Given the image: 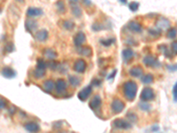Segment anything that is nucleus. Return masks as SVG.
<instances>
[{"instance_id":"obj_1","label":"nucleus","mask_w":177,"mask_h":133,"mask_svg":"<svg viewBox=\"0 0 177 133\" xmlns=\"http://www.w3.org/2000/svg\"><path fill=\"white\" fill-rule=\"evenodd\" d=\"M122 91L125 98L129 101L135 100L137 93V84L134 81H127L122 85Z\"/></svg>"},{"instance_id":"obj_2","label":"nucleus","mask_w":177,"mask_h":133,"mask_svg":"<svg viewBox=\"0 0 177 133\" xmlns=\"http://www.w3.org/2000/svg\"><path fill=\"white\" fill-rule=\"evenodd\" d=\"M46 73V63L43 59H38L37 64V67L33 72L34 77L37 79H40L42 77H44Z\"/></svg>"},{"instance_id":"obj_3","label":"nucleus","mask_w":177,"mask_h":133,"mask_svg":"<svg viewBox=\"0 0 177 133\" xmlns=\"http://www.w3.org/2000/svg\"><path fill=\"white\" fill-rule=\"evenodd\" d=\"M140 98L143 101H150V100H153L155 99V92H154V91L151 88L146 87V88H144L142 91V92L140 94Z\"/></svg>"},{"instance_id":"obj_4","label":"nucleus","mask_w":177,"mask_h":133,"mask_svg":"<svg viewBox=\"0 0 177 133\" xmlns=\"http://www.w3.org/2000/svg\"><path fill=\"white\" fill-rule=\"evenodd\" d=\"M111 108L114 114H120L125 108V103L120 99H114L111 104Z\"/></svg>"},{"instance_id":"obj_5","label":"nucleus","mask_w":177,"mask_h":133,"mask_svg":"<svg viewBox=\"0 0 177 133\" xmlns=\"http://www.w3.org/2000/svg\"><path fill=\"white\" fill-rule=\"evenodd\" d=\"M112 125L116 129H120V130H129L132 126L129 122H128L127 120H124V119H121V118L115 119L112 122Z\"/></svg>"},{"instance_id":"obj_6","label":"nucleus","mask_w":177,"mask_h":133,"mask_svg":"<svg viewBox=\"0 0 177 133\" xmlns=\"http://www.w3.org/2000/svg\"><path fill=\"white\" fill-rule=\"evenodd\" d=\"M91 92H92V86H86V87H84L81 92H79V93H78V99L80 100H82V101H85L90 96Z\"/></svg>"},{"instance_id":"obj_7","label":"nucleus","mask_w":177,"mask_h":133,"mask_svg":"<svg viewBox=\"0 0 177 133\" xmlns=\"http://www.w3.org/2000/svg\"><path fill=\"white\" fill-rule=\"evenodd\" d=\"M144 65H146L147 66H150V67H157V66H160V63L158 60V59L153 56H150V55H148V56H145L143 59Z\"/></svg>"},{"instance_id":"obj_8","label":"nucleus","mask_w":177,"mask_h":133,"mask_svg":"<svg viewBox=\"0 0 177 133\" xmlns=\"http://www.w3.org/2000/svg\"><path fill=\"white\" fill-rule=\"evenodd\" d=\"M87 68V63L83 59H78L74 64V70L77 73H84Z\"/></svg>"},{"instance_id":"obj_9","label":"nucleus","mask_w":177,"mask_h":133,"mask_svg":"<svg viewBox=\"0 0 177 133\" xmlns=\"http://www.w3.org/2000/svg\"><path fill=\"white\" fill-rule=\"evenodd\" d=\"M101 104H102V99H101V98H100V96L99 95H95L90 99V103H89V106H90V107L94 110V111H96V110H97L100 106H101Z\"/></svg>"},{"instance_id":"obj_10","label":"nucleus","mask_w":177,"mask_h":133,"mask_svg":"<svg viewBox=\"0 0 177 133\" xmlns=\"http://www.w3.org/2000/svg\"><path fill=\"white\" fill-rule=\"evenodd\" d=\"M86 42V36L83 32H78L74 38V44L75 46L80 47Z\"/></svg>"},{"instance_id":"obj_11","label":"nucleus","mask_w":177,"mask_h":133,"mask_svg":"<svg viewBox=\"0 0 177 133\" xmlns=\"http://www.w3.org/2000/svg\"><path fill=\"white\" fill-rule=\"evenodd\" d=\"M25 28L28 32H34L37 28V21L34 19H28L25 21Z\"/></svg>"},{"instance_id":"obj_12","label":"nucleus","mask_w":177,"mask_h":133,"mask_svg":"<svg viewBox=\"0 0 177 133\" xmlns=\"http://www.w3.org/2000/svg\"><path fill=\"white\" fill-rule=\"evenodd\" d=\"M49 37V33L46 29H41L37 31L35 35V39L38 42H44L46 41L47 38Z\"/></svg>"},{"instance_id":"obj_13","label":"nucleus","mask_w":177,"mask_h":133,"mask_svg":"<svg viewBox=\"0 0 177 133\" xmlns=\"http://www.w3.org/2000/svg\"><path fill=\"white\" fill-rule=\"evenodd\" d=\"M55 89L58 93H63L66 90V82L64 79H58L55 84Z\"/></svg>"},{"instance_id":"obj_14","label":"nucleus","mask_w":177,"mask_h":133,"mask_svg":"<svg viewBox=\"0 0 177 133\" xmlns=\"http://www.w3.org/2000/svg\"><path fill=\"white\" fill-rule=\"evenodd\" d=\"M2 76L5 78H14L16 76V72L10 66H5L3 69H2Z\"/></svg>"},{"instance_id":"obj_15","label":"nucleus","mask_w":177,"mask_h":133,"mask_svg":"<svg viewBox=\"0 0 177 133\" xmlns=\"http://www.w3.org/2000/svg\"><path fill=\"white\" fill-rule=\"evenodd\" d=\"M133 57H134V52L131 49L127 48V49L122 51V58H123V60L125 63L130 62V60H132Z\"/></svg>"},{"instance_id":"obj_16","label":"nucleus","mask_w":177,"mask_h":133,"mask_svg":"<svg viewBox=\"0 0 177 133\" xmlns=\"http://www.w3.org/2000/svg\"><path fill=\"white\" fill-rule=\"evenodd\" d=\"M128 28L133 33H141L142 30H143V28H142L141 24L138 23V22H136V21H134V20H132V21H130L129 23Z\"/></svg>"},{"instance_id":"obj_17","label":"nucleus","mask_w":177,"mask_h":133,"mask_svg":"<svg viewBox=\"0 0 177 133\" xmlns=\"http://www.w3.org/2000/svg\"><path fill=\"white\" fill-rule=\"evenodd\" d=\"M54 88H55V83L51 79H48L43 84V89L48 93H51L54 90Z\"/></svg>"},{"instance_id":"obj_18","label":"nucleus","mask_w":177,"mask_h":133,"mask_svg":"<svg viewBox=\"0 0 177 133\" xmlns=\"http://www.w3.org/2000/svg\"><path fill=\"white\" fill-rule=\"evenodd\" d=\"M44 13H43V10L37 8V7H29L27 10V15L28 17H37V16H40L42 15Z\"/></svg>"},{"instance_id":"obj_19","label":"nucleus","mask_w":177,"mask_h":133,"mask_svg":"<svg viewBox=\"0 0 177 133\" xmlns=\"http://www.w3.org/2000/svg\"><path fill=\"white\" fill-rule=\"evenodd\" d=\"M156 25H157V27H158V29H169L170 28V21L168 19H166V18L161 17V18L158 19L157 22H156Z\"/></svg>"},{"instance_id":"obj_20","label":"nucleus","mask_w":177,"mask_h":133,"mask_svg":"<svg viewBox=\"0 0 177 133\" xmlns=\"http://www.w3.org/2000/svg\"><path fill=\"white\" fill-rule=\"evenodd\" d=\"M24 128H25L26 131H28L29 132H37L40 131L39 125L35 122H29L28 124H26Z\"/></svg>"},{"instance_id":"obj_21","label":"nucleus","mask_w":177,"mask_h":133,"mask_svg":"<svg viewBox=\"0 0 177 133\" xmlns=\"http://www.w3.org/2000/svg\"><path fill=\"white\" fill-rule=\"evenodd\" d=\"M143 70L142 66H134L129 70V75L133 77H140L141 76H143Z\"/></svg>"},{"instance_id":"obj_22","label":"nucleus","mask_w":177,"mask_h":133,"mask_svg":"<svg viewBox=\"0 0 177 133\" xmlns=\"http://www.w3.org/2000/svg\"><path fill=\"white\" fill-rule=\"evenodd\" d=\"M44 55L50 59H54L55 58H57L58 54L55 52V50L51 49V48H47L44 50Z\"/></svg>"},{"instance_id":"obj_23","label":"nucleus","mask_w":177,"mask_h":133,"mask_svg":"<svg viewBox=\"0 0 177 133\" xmlns=\"http://www.w3.org/2000/svg\"><path fill=\"white\" fill-rule=\"evenodd\" d=\"M69 83L73 87H77L81 84L82 78L77 76H69Z\"/></svg>"},{"instance_id":"obj_24","label":"nucleus","mask_w":177,"mask_h":133,"mask_svg":"<svg viewBox=\"0 0 177 133\" xmlns=\"http://www.w3.org/2000/svg\"><path fill=\"white\" fill-rule=\"evenodd\" d=\"M71 10H72V13L75 15V17H77V18L81 17L82 10L77 4H71Z\"/></svg>"},{"instance_id":"obj_25","label":"nucleus","mask_w":177,"mask_h":133,"mask_svg":"<svg viewBox=\"0 0 177 133\" xmlns=\"http://www.w3.org/2000/svg\"><path fill=\"white\" fill-rule=\"evenodd\" d=\"M55 5H56V9L58 13H65V5L63 0H58Z\"/></svg>"},{"instance_id":"obj_26","label":"nucleus","mask_w":177,"mask_h":133,"mask_svg":"<svg viewBox=\"0 0 177 133\" xmlns=\"http://www.w3.org/2000/svg\"><path fill=\"white\" fill-rule=\"evenodd\" d=\"M92 52H92V49L90 47V46H83V47L80 48V50H79V53H81L83 56H87V57L91 56L92 55Z\"/></svg>"},{"instance_id":"obj_27","label":"nucleus","mask_w":177,"mask_h":133,"mask_svg":"<svg viewBox=\"0 0 177 133\" xmlns=\"http://www.w3.org/2000/svg\"><path fill=\"white\" fill-rule=\"evenodd\" d=\"M158 49H159V50H161V51L163 52V53H164V55H165L166 57L171 59V58H173V56H174V53H173V52H171L168 50V46H167V45H158Z\"/></svg>"},{"instance_id":"obj_28","label":"nucleus","mask_w":177,"mask_h":133,"mask_svg":"<svg viewBox=\"0 0 177 133\" xmlns=\"http://www.w3.org/2000/svg\"><path fill=\"white\" fill-rule=\"evenodd\" d=\"M63 28L66 30H72V29L75 28V24L74 21L70 20H65L62 24Z\"/></svg>"},{"instance_id":"obj_29","label":"nucleus","mask_w":177,"mask_h":133,"mask_svg":"<svg viewBox=\"0 0 177 133\" xmlns=\"http://www.w3.org/2000/svg\"><path fill=\"white\" fill-rule=\"evenodd\" d=\"M154 78H153V76L150 75V74H147L145 76H143L142 77V83L144 84H150L153 82Z\"/></svg>"},{"instance_id":"obj_30","label":"nucleus","mask_w":177,"mask_h":133,"mask_svg":"<svg viewBox=\"0 0 177 133\" xmlns=\"http://www.w3.org/2000/svg\"><path fill=\"white\" fill-rule=\"evenodd\" d=\"M177 36V29L175 28H170L168 30L167 37L170 39H175Z\"/></svg>"},{"instance_id":"obj_31","label":"nucleus","mask_w":177,"mask_h":133,"mask_svg":"<svg viewBox=\"0 0 177 133\" xmlns=\"http://www.w3.org/2000/svg\"><path fill=\"white\" fill-rule=\"evenodd\" d=\"M114 39L113 38H108V39H102L101 40V44H102L105 47H108L112 45V43H114Z\"/></svg>"},{"instance_id":"obj_32","label":"nucleus","mask_w":177,"mask_h":133,"mask_svg":"<svg viewBox=\"0 0 177 133\" xmlns=\"http://www.w3.org/2000/svg\"><path fill=\"white\" fill-rule=\"evenodd\" d=\"M129 7L131 10V12H136L138 8H139V4L136 2H131L129 5Z\"/></svg>"},{"instance_id":"obj_33","label":"nucleus","mask_w":177,"mask_h":133,"mask_svg":"<svg viewBox=\"0 0 177 133\" xmlns=\"http://www.w3.org/2000/svg\"><path fill=\"white\" fill-rule=\"evenodd\" d=\"M149 33L152 38H158V37H160V35H161L160 30H158V29H157V30H156V29H150Z\"/></svg>"},{"instance_id":"obj_34","label":"nucleus","mask_w":177,"mask_h":133,"mask_svg":"<svg viewBox=\"0 0 177 133\" xmlns=\"http://www.w3.org/2000/svg\"><path fill=\"white\" fill-rule=\"evenodd\" d=\"M139 107L143 110V111H149L150 109V106L148 103H146L145 101L144 102H142L139 104Z\"/></svg>"},{"instance_id":"obj_35","label":"nucleus","mask_w":177,"mask_h":133,"mask_svg":"<svg viewBox=\"0 0 177 133\" xmlns=\"http://www.w3.org/2000/svg\"><path fill=\"white\" fill-rule=\"evenodd\" d=\"M7 104H8L7 100H6L5 98H2V97H0V110H2V109H5V108L7 106Z\"/></svg>"},{"instance_id":"obj_36","label":"nucleus","mask_w":177,"mask_h":133,"mask_svg":"<svg viewBox=\"0 0 177 133\" xmlns=\"http://www.w3.org/2000/svg\"><path fill=\"white\" fill-rule=\"evenodd\" d=\"M173 99L175 102H177V82L173 87Z\"/></svg>"},{"instance_id":"obj_37","label":"nucleus","mask_w":177,"mask_h":133,"mask_svg":"<svg viewBox=\"0 0 177 133\" xmlns=\"http://www.w3.org/2000/svg\"><path fill=\"white\" fill-rule=\"evenodd\" d=\"M127 117H129V119L131 120L132 122H136V121L137 120V116H136V114H135L134 113H132V112L128 113V114H127Z\"/></svg>"},{"instance_id":"obj_38","label":"nucleus","mask_w":177,"mask_h":133,"mask_svg":"<svg viewBox=\"0 0 177 133\" xmlns=\"http://www.w3.org/2000/svg\"><path fill=\"white\" fill-rule=\"evenodd\" d=\"M92 29H93L94 31H99V30H101V29H103L102 24H101V23L97 22V23H95V24H94L93 27H92Z\"/></svg>"},{"instance_id":"obj_39","label":"nucleus","mask_w":177,"mask_h":133,"mask_svg":"<svg viewBox=\"0 0 177 133\" xmlns=\"http://www.w3.org/2000/svg\"><path fill=\"white\" fill-rule=\"evenodd\" d=\"M49 66H50V68L51 69H52V70H55L57 68V66H58V63H56V61H51L50 63H49Z\"/></svg>"},{"instance_id":"obj_40","label":"nucleus","mask_w":177,"mask_h":133,"mask_svg":"<svg viewBox=\"0 0 177 133\" xmlns=\"http://www.w3.org/2000/svg\"><path fill=\"white\" fill-rule=\"evenodd\" d=\"M167 68H168L169 71L173 72V71H177V64L176 65H168L167 66Z\"/></svg>"},{"instance_id":"obj_41","label":"nucleus","mask_w":177,"mask_h":133,"mask_svg":"<svg viewBox=\"0 0 177 133\" xmlns=\"http://www.w3.org/2000/svg\"><path fill=\"white\" fill-rule=\"evenodd\" d=\"M171 47H172V50L175 53H177V41H175L171 44Z\"/></svg>"},{"instance_id":"obj_42","label":"nucleus","mask_w":177,"mask_h":133,"mask_svg":"<svg viewBox=\"0 0 177 133\" xmlns=\"http://www.w3.org/2000/svg\"><path fill=\"white\" fill-rule=\"evenodd\" d=\"M83 1V4L85 6H91V5H92V3H91V1L90 0H82Z\"/></svg>"},{"instance_id":"obj_43","label":"nucleus","mask_w":177,"mask_h":133,"mask_svg":"<svg viewBox=\"0 0 177 133\" xmlns=\"http://www.w3.org/2000/svg\"><path fill=\"white\" fill-rule=\"evenodd\" d=\"M116 73H117V71L116 70H113V72H112L111 75H109V76H108V79H112V78H113L114 76H115V75H116Z\"/></svg>"},{"instance_id":"obj_44","label":"nucleus","mask_w":177,"mask_h":133,"mask_svg":"<svg viewBox=\"0 0 177 133\" xmlns=\"http://www.w3.org/2000/svg\"><path fill=\"white\" fill-rule=\"evenodd\" d=\"M70 4H77L79 2V0H69Z\"/></svg>"},{"instance_id":"obj_45","label":"nucleus","mask_w":177,"mask_h":133,"mask_svg":"<svg viewBox=\"0 0 177 133\" xmlns=\"http://www.w3.org/2000/svg\"><path fill=\"white\" fill-rule=\"evenodd\" d=\"M120 2L122 4H127V0H120Z\"/></svg>"},{"instance_id":"obj_46","label":"nucleus","mask_w":177,"mask_h":133,"mask_svg":"<svg viewBox=\"0 0 177 133\" xmlns=\"http://www.w3.org/2000/svg\"><path fill=\"white\" fill-rule=\"evenodd\" d=\"M15 1H17V2H19V3H21V2H23L24 0H15Z\"/></svg>"}]
</instances>
